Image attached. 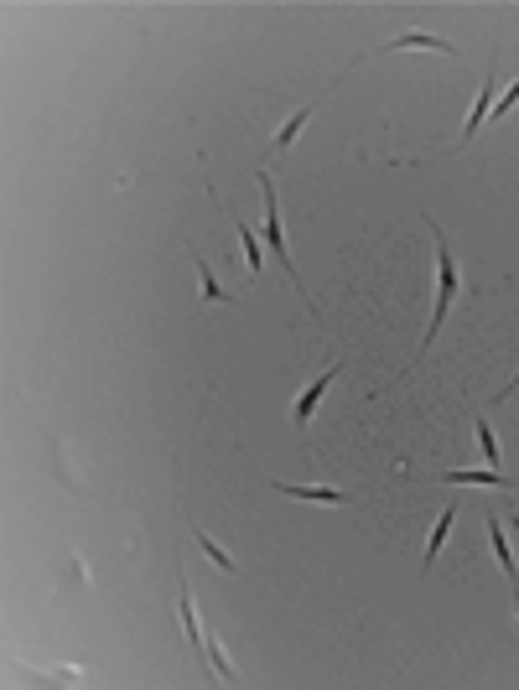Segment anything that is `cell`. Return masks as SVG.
<instances>
[{
  "label": "cell",
  "mask_w": 519,
  "mask_h": 690,
  "mask_svg": "<svg viewBox=\"0 0 519 690\" xmlns=\"http://www.w3.org/2000/svg\"><path fill=\"white\" fill-rule=\"evenodd\" d=\"M338 369H343V363H332L328 374H322V379H311L307 390L296 395V410H291V420H296V431H307V426H311V410L322 405V390H328L332 379H338Z\"/></svg>",
  "instance_id": "cell-3"
},
{
  "label": "cell",
  "mask_w": 519,
  "mask_h": 690,
  "mask_svg": "<svg viewBox=\"0 0 519 690\" xmlns=\"http://www.w3.org/2000/svg\"><path fill=\"white\" fill-rule=\"evenodd\" d=\"M483 529H488V545H494V561H498V571H504V576L514 582V592H519V566H514V556H509V540H504V524H498L494 514H488V520H483Z\"/></svg>",
  "instance_id": "cell-5"
},
{
  "label": "cell",
  "mask_w": 519,
  "mask_h": 690,
  "mask_svg": "<svg viewBox=\"0 0 519 690\" xmlns=\"http://www.w3.org/2000/svg\"><path fill=\"white\" fill-rule=\"evenodd\" d=\"M477 446H483L488 467H498V441H494V431H488V420H477Z\"/></svg>",
  "instance_id": "cell-15"
},
{
  "label": "cell",
  "mask_w": 519,
  "mask_h": 690,
  "mask_svg": "<svg viewBox=\"0 0 519 690\" xmlns=\"http://www.w3.org/2000/svg\"><path fill=\"white\" fill-rule=\"evenodd\" d=\"M228 224H234V218H228ZM234 234H239V244H245V271L260 275V265H265V260H260V239H255L245 224H234Z\"/></svg>",
  "instance_id": "cell-13"
},
{
  "label": "cell",
  "mask_w": 519,
  "mask_h": 690,
  "mask_svg": "<svg viewBox=\"0 0 519 690\" xmlns=\"http://www.w3.org/2000/svg\"><path fill=\"white\" fill-rule=\"evenodd\" d=\"M514 390H519V374H514V384H509V390H498V400H509V395H514Z\"/></svg>",
  "instance_id": "cell-17"
},
{
  "label": "cell",
  "mask_w": 519,
  "mask_h": 690,
  "mask_svg": "<svg viewBox=\"0 0 519 690\" xmlns=\"http://www.w3.org/2000/svg\"><path fill=\"white\" fill-rule=\"evenodd\" d=\"M426 218H431V213H426ZM431 234H436V312H431V327H426L421 354H426V348H436V333H441V322H447V307H452L457 291H462V275H457L452 244H447V234L436 229V218H431Z\"/></svg>",
  "instance_id": "cell-1"
},
{
  "label": "cell",
  "mask_w": 519,
  "mask_h": 690,
  "mask_svg": "<svg viewBox=\"0 0 519 690\" xmlns=\"http://www.w3.org/2000/svg\"><path fill=\"white\" fill-rule=\"evenodd\" d=\"M187 254H192V265H198V281H203V296H198V301H203V307H224V301H234V296L218 286V275H213V265H208L203 254H198V250H187Z\"/></svg>",
  "instance_id": "cell-7"
},
{
  "label": "cell",
  "mask_w": 519,
  "mask_h": 690,
  "mask_svg": "<svg viewBox=\"0 0 519 690\" xmlns=\"http://www.w3.org/2000/svg\"><path fill=\"white\" fill-rule=\"evenodd\" d=\"M488 99H494V78H483V88H477L473 109H468V125H462V141H477V125L488 120Z\"/></svg>",
  "instance_id": "cell-8"
},
{
  "label": "cell",
  "mask_w": 519,
  "mask_h": 690,
  "mask_svg": "<svg viewBox=\"0 0 519 690\" xmlns=\"http://www.w3.org/2000/svg\"><path fill=\"white\" fill-rule=\"evenodd\" d=\"M275 493H286V499H307V503H343V493L328 488V483H275Z\"/></svg>",
  "instance_id": "cell-6"
},
{
  "label": "cell",
  "mask_w": 519,
  "mask_h": 690,
  "mask_svg": "<svg viewBox=\"0 0 519 690\" xmlns=\"http://www.w3.org/2000/svg\"><path fill=\"white\" fill-rule=\"evenodd\" d=\"M182 628H187V639H192V644H203V633H198V612H192V586H187V576H182Z\"/></svg>",
  "instance_id": "cell-14"
},
{
  "label": "cell",
  "mask_w": 519,
  "mask_h": 690,
  "mask_svg": "<svg viewBox=\"0 0 519 690\" xmlns=\"http://www.w3.org/2000/svg\"><path fill=\"white\" fill-rule=\"evenodd\" d=\"M514 612H519V592H514Z\"/></svg>",
  "instance_id": "cell-18"
},
{
  "label": "cell",
  "mask_w": 519,
  "mask_h": 690,
  "mask_svg": "<svg viewBox=\"0 0 519 690\" xmlns=\"http://www.w3.org/2000/svg\"><path fill=\"white\" fill-rule=\"evenodd\" d=\"M260 198H265V218H260V239L270 244V254H275V265L291 275V286L301 291V301L311 307V291L296 281V265H291V250H286V234H281V203H275V182H270V171H260Z\"/></svg>",
  "instance_id": "cell-2"
},
{
  "label": "cell",
  "mask_w": 519,
  "mask_h": 690,
  "mask_svg": "<svg viewBox=\"0 0 519 690\" xmlns=\"http://www.w3.org/2000/svg\"><path fill=\"white\" fill-rule=\"evenodd\" d=\"M436 478H441V483H457V488H477V483H483V488H509V478H504V473H494V467H488V473H436Z\"/></svg>",
  "instance_id": "cell-10"
},
{
  "label": "cell",
  "mask_w": 519,
  "mask_h": 690,
  "mask_svg": "<svg viewBox=\"0 0 519 690\" xmlns=\"http://www.w3.org/2000/svg\"><path fill=\"white\" fill-rule=\"evenodd\" d=\"M441 52V58H452V42H441L436 32H405V37H394L390 47H379V52Z\"/></svg>",
  "instance_id": "cell-4"
},
{
  "label": "cell",
  "mask_w": 519,
  "mask_h": 690,
  "mask_svg": "<svg viewBox=\"0 0 519 690\" xmlns=\"http://www.w3.org/2000/svg\"><path fill=\"white\" fill-rule=\"evenodd\" d=\"M311 109H317V99H311V105H301V109H296V115H291L286 125H281V135H275V141H270V146H275V151L296 146V135H301V125H307V120H311Z\"/></svg>",
  "instance_id": "cell-11"
},
{
  "label": "cell",
  "mask_w": 519,
  "mask_h": 690,
  "mask_svg": "<svg viewBox=\"0 0 519 690\" xmlns=\"http://www.w3.org/2000/svg\"><path fill=\"white\" fill-rule=\"evenodd\" d=\"M514 99H519V78L509 88H504V99H498L494 109H488V115H494V120H504V115H509V109H514Z\"/></svg>",
  "instance_id": "cell-16"
},
{
  "label": "cell",
  "mask_w": 519,
  "mask_h": 690,
  "mask_svg": "<svg viewBox=\"0 0 519 690\" xmlns=\"http://www.w3.org/2000/svg\"><path fill=\"white\" fill-rule=\"evenodd\" d=\"M457 514H462L457 503H447V509L436 514V529H431V540H426V561H421V566H436V550L447 545V529H452V520H457Z\"/></svg>",
  "instance_id": "cell-9"
},
{
  "label": "cell",
  "mask_w": 519,
  "mask_h": 690,
  "mask_svg": "<svg viewBox=\"0 0 519 690\" xmlns=\"http://www.w3.org/2000/svg\"><path fill=\"white\" fill-rule=\"evenodd\" d=\"M192 540H198V550H203V556H208L213 566H218V571H228V576H234V556H228L224 545H213V540L203 535V529H192Z\"/></svg>",
  "instance_id": "cell-12"
}]
</instances>
